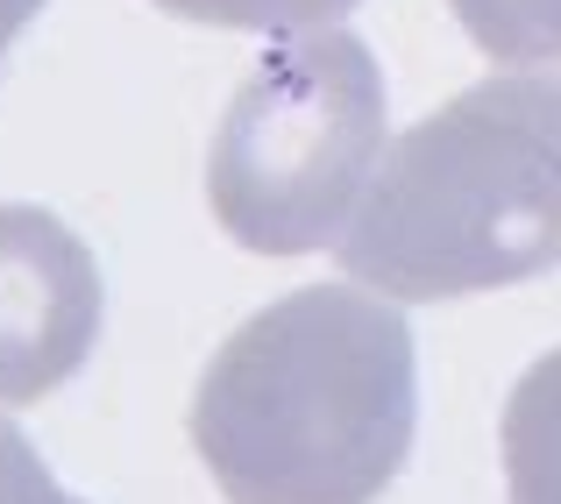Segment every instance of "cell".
Here are the masks:
<instances>
[{"label": "cell", "instance_id": "cell-6", "mask_svg": "<svg viewBox=\"0 0 561 504\" xmlns=\"http://www.w3.org/2000/svg\"><path fill=\"white\" fill-rule=\"evenodd\" d=\"M462 36L497 65H561V0H448Z\"/></svg>", "mask_w": 561, "mask_h": 504}, {"label": "cell", "instance_id": "cell-3", "mask_svg": "<svg viewBox=\"0 0 561 504\" xmlns=\"http://www.w3.org/2000/svg\"><path fill=\"white\" fill-rule=\"evenodd\" d=\"M383 71L370 43L306 28L242 71L206 150V206L256 256H313L356 220L383 164Z\"/></svg>", "mask_w": 561, "mask_h": 504}, {"label": "cell", "instance_id": "cell-1", "mask_svg": "<svg viewBox=\"0 0 561 504\" xmlns=\"http://www.w3.org/2000/svg\"><path fill=\"white\" fill-rule=\"evenodd\" d=\"M420 434L398 306L306 285L249 313L192 391V448L228 504H377Z\"/></svg>", "mask_w": 561, "mask_h": 504}, {"label": "cell", "instance_id": "cell-7", "mask_svg": "<svg viewBox=\"0 0 561 504\" xmlns=\"http://www.w3.org/2000/svg\"><path fill=\"white\" fill-rule=\"evenodd\" d=\"M157 8L214 28H249V36H306V28H334L363 0H157Z\"/></svg>", "mask_w": 561, "mask_h": 504}, {"label": "cell", "instance_id": "cell-4", "mask_svg": "<svg viewBox=\"0 0 561 504\" xmlns=\"http://www.w3.org/2000/svg\"><path fill=\"white\" fill-rule=\"evenodd\" d=\"M107 320L100 263L57 214L0 199V405H43L79 377Z\"/></svg>", "mask_w": 561, "mask_h": 504}, {"label": "cell", "instance_id": "cell-2", "mask_svg": "<svg viewBox=\"0 0 561 504\" xmlns=\"http://www.w3.org/2000/svg\"><path fill=\"white\" fill-rule=\"evenodd\" d=\"M383 299H462L561 263V79H483L383 150L342 234Z\"/></svg>", "mask_w": 561, "mask_h": 504}, {"label": "cell", "instance_id": "cell-9", "mask_svg": "<svg viewBox=\"0 0 561 504\" xmlns=\"http://www.w3.org/2000/svg\"><path fill=\"white\" fill-rule=\"evenodd\" d=\"M36 8H43V0H0V65H8L14 36H22V28L36 22Z\"/></svg>", "mask_w": 561, "mask_h": 504}, {"label": "cell", "instance_id": "cell-5", "mask_svg": "<svg viewBox=\"0 0 561 504\" xmlns=\"http://www.w3.org/2000/svg\"><path fill=\"white\" fill-rule=\"evenodd\" d=\"M505 491L512 504H561V348L540 355L505 398Z\"/></svg>", "mask_w": 561, "mask_h": 504}, {"label": "cell", "instance_id": "cell-8", "mask_svg": "<svg viewBox=\"0 0 561 504\" xmlns=\"http://www.w3.org/2000/svg\"><path fill=\"white\" fill-rule=\"evenodd\" d=\"M0 504H79L43 469V455L28 448V434L14 420H0Z\"/></svg>", "mask_w": 561, "mask_h": 504}]
</instances>
